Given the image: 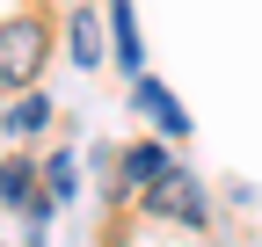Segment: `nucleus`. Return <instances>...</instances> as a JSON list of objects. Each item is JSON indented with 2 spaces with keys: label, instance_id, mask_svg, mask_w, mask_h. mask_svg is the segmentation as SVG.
Masks as SVG:
<instances>
[{
  "label": "nucleus",
  "instance_id": "obj_1",
  "mask_svg": "<svg viewBox=\"0 0 262 247\" xmlns=\"http://www.w3.org/2000/svg\"><path fill=\"white\" fill-rule=\"evenodd\" d=\"M44 51H51V29L37 15L0 22V87H29V80L44 73Z\"/></svg>",
  "mask_w": 262,
  "mask_h": 247
},
{
  "label": "nucleus",
  "instance_id": "obj_2",
  "mask_svg": "<svg viewBox=\"0 0 262 247\" xmlns=\"http://www.w3.org/2000/svg\"><path fill=\"white\" fill-rule=\"evenodd\" d=\"M146 211H160V218H175V226H204V189H196V175L168 167V175L146 189Z\"/></svg>",
  "mask_w": 262,
  "mask_h": 247
},
{
  "label": "nucleus",
  "instance_id": "obj_3",
  "mask_svg": "<svg viewBox=\"0 0 262 247\" xmlns=\"http://www.w3.org/2000/svg\"><path fill=\"white\" fill-rule=\"evenodd\" d=\"M131 102H139V109H146V116L160 124V131H189V116H182V102H175V95H168V87H160V80H146V73H139V80H131Z\"/></svg>",
  "mask_w": 262,
  "mask_h": 247
},
{
  "label": "nucleus",
  "instance_id": "obj_4",
  "mask_svg": "<svg viewBox=\"0 0 262 247\" xmlns=\"http://www.w3.org/2000/svg\"><path fill=\"white\" fill-rule=\"evenodd\" d=\"M117 58H124V73L139 80V66H146V44H139V22H131V0H117Z\"/></svg>",
  "mask_w": 262,
  "mask_h": 247
},
{
  "label": "nucleus",
  "instance_id": "obj_5",
  "mask_svg": "<svg viewBox=\"0 0 262 247\" xmlns=\"http://www.w3.org/2000/svg\"><path fill=\"white\" fill-rule=\"evenodd\" d=\"M160 175H168V153H160V145H131V153H124V182H139V189H153Z\"/></svg>",
  "mask_w": 262,
  "mask_h": 247
},
{
  "label": "nucleus",
  "instance_id": "obj_6",
  "mask_svg": "<svg viewBox=\"0 0 262 247\" xmlns=\"http://www.w3.org/2000/svg\"><path fill=\"white\" fill-rule=\"evenodd\" d=\"M44 116H51V109H44V95H22V102L8 109V124H0V131H15V138H29V131H44Z\"/></svg>",
  "mask_w": 262,
  "mask_h": 247
},
{
  "label": "nucleus",
  "instance_id": "obj_7",
  "mask_svg": "<svg viewBox=\"0 0 262 247\" xmlns=\"http://www.w3.org/2000/svg\"><path fill=\"white\" fill-rule=\"evenodd\" d=\"M29 182H37V175H29L22 160H8V167H0V196H8V204H29Z\"/></svg>",
  "mask_w": 262,
  "mask_h": 247
},
{
  "label": "nucleus",
  "instance_id": "obj_8",
  "mask_svg": "<svg viewBox=\"0 0 262 247\" xmlns=\"http://www.w3.org/2000/svg\"><path fill=\"white\" fill-rule=\"evenodd\" d=\"M73 58H80V66H95V58H102V37H95L88 15H73Z\"/></svg>",
  "mask_w": 262,
  "mask_h": 247
},
{
  "label": "nucleus",
  "instance_id": "obj_9",
  "mask_svg": "<svg viewBox=\"0 0 262 247\" xmlns=\"http://www.w3.org/2000/svg\"><path fill=\"white\" fill-rule=\"evenodd\" d=\"M44 175H51V196H73V189H80V175H73V153H58V160H51Z\"/></svg>",
  "mask_w": 262,
  "mask_h": 247
}]
</instances>
